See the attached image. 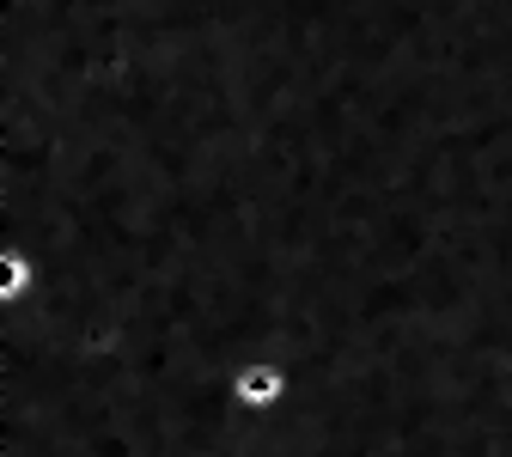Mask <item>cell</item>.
Here are the masks:
<instances>
[{
  "label": "cell",
  "instance_id": "obj_2",
  "mask_svg": "<svg viewBox=\"0 0 512 457\" xmlns=\"http://www.w3.org/2000/svg\"><path fill=\"white\" fill-rule=\"evenodd\" d=\"M43 293V263H37V250L7 238L0 244V311H25L31 299Z\"/></svg>",
  "mask_w": 512,
  "mask_h": 457
},
{
  "label": "cell",
  "instance_id": "obj_1",
  "mask_svg": "<svg viewBox=\"0 0 512 457\" xmlns=\"http://www.w3.org/2000/svg\"><path fill=\"white\" fill-rule=\"evenodd\" d=\"M226 403L244 409V415H275L293 403V372L287 360H269V354H250L226 372Z\"/></svg>",
  "mask_w": 512,
  "mask_h": 457
}]
</instances>
